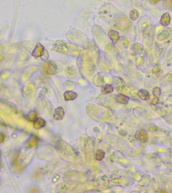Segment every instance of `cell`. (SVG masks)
I'll return each mask as SVG.
<instances>
[{"instance_id": "obj_9", "label": "cell", "mask_w": 172, "mask_h": 193, "mask_svg": "<svg viewBox=\"0 0 172 193\" xmlns=\"http://www.w3.org/2000/svg\"><path fill=\"white\" fill-rule=\"evenodd\" d=\"M139 98L144 101H147L150 99V93L147 90L141 89L138 91L137 94Z\"/></svg>"}, {"instance_id": "obj_10", "label": "cell", "mask_w": 172, "mask_h": 193, "mask_svg": "<svg viewBox=\"0 0 172 193\" xmlns=\"http://www.w3.org/2000/svg\"><path fill=\"white\" fill-rule=\"evenodd\" d=\"M131 51L133 55H137L138 54H141L143 51V46L138 43L134 44L131 48Z\"/></svg>"}, {"instance_id": "obj_11", "label": "cell", "mask_w": 172, "mask_h": 193, "mask_svg": "<svg viewBox=\"0 0 172 193\" xmlns=\"http://www.w3.org/2000/svg\"><path fill=\"white\" fill-rule=\"evenodd\" d=\"M46 125V121L41 118H38L34 121V128L40 129L43 128Z\"/></svg>"}, {"instance_id": "obj_13", "label": "cell", "mask_w": 172, "mask_h": 193, "mask_svg": "<svg viewBox=\"0 0 172 193\" xmlns=\"http://www.w3.org/2000/svg\"><path fill=\"white\" fill-rule=\"evenodd\" d=\"M105 155V153L103 150L102 149H98L97 150L95 153V158L97 161H101L104 159Z\"/></svg>"}, {"instance_id": "obj_6", "label": "cell", "mask_w": 172, "mask_h": 193, "mask_svg": "<svg viewBox=\"0 0 172 193\" xmlns=\"http://www.w3.org/2000/svg\"><path fill=\"white\" fill-rule=\"evenodd\" d=\"M170 21H171V17L169 14V13H166L162 15L160 22L162 26L165 27L170 25Z\"/></svg>"}, {"instance_id": "obj_4", "label": "cell", "mask_w": 172, "mask_h": 193, "mask_svg": "<svg viewBox=\"0 0 172 193\" xmlns=\"http://www.w3.org/2000/svg\"><path fill=\"white\" fill-rule=\"evenodd\" d=\"M64 111L62 107L59 106L55 109V113L53 115L54 119L57 121L61 120L64 118Z\"/></svg>"}, {"instance_id": "obj_5", "label": "cell", "mask_w": 172, "mask_h": 193, "mask_svg": "<svg viewBox=\"0 0 172 193\" xmlns=\"http://www.w3.org/2000/svg\"><path fill=\"white\" fill-rule=\"evenodd\" d=\"M65 101H73L77 98L78 94L72 91H67L64 94Z\"/></svg>"}, {"instance_id": "obj_12", "label": "cell", "mask_w": 172, "mask_h": 193, "mask_svg": "<svg viewBox=\"0 0 172 193\" xmlns=\"http://www.w3.org/2000/svg\"><path fill=\"white\" fill-rule=\"evenodd\" d=\"M114 91V88L113 86L110 84H106L104 85L101 88V92L103 94H110L113 92Z\"/></svg>"}, {"instance_id": "obj_8", "label": "cell", "mask_w": 172, "mask_h": 193, "mask_svg": "<svg viewBox=\"0 0 172 193\" xmlns=\"http://www.w3.org/2000/svg\"><path fill=\"white\" fill-rule=\"evenodd\" d=\"M115 100L116 102L118 103L126 105L128 103L129 98L128 97L122 94H118V95H116Z\"/></svg>"}, {"instance_id": "obj_7", "label": "cell", "mask_w": 172, "mask_h": 193, "mask_svg": "<svg viewBox=\"0 0 172 193\" xmlns=\"http://www.w3.org/2000/svg\"><path fill=\"white\" fill-rule=\"evenodd\" d=\"M108 36L110 39L112 40L113 44H116L117 41L120 39L119 33L116 31L115 30H110L108 32Z\"/></svg>"}, {"instance_id": "obj_14", "label": "cell", "mask_w": 172, "mask_h": 193, "mask_svg": "<svg viewBox=\"0 0 172 193\" xmlns=\"http://www.w3.org/2000/svg\"><path fill=\"white\" fill-rule=\"evenodd\" d=\"M129 15L131 19L133 21H135L138 19V17H139V13H138V11L137 10L133 9L130 11Z\"/></svg>"}, {"instance_id": "obj_17", "label": "cell", "mask_w": 172, "mask_h": 193, "mask_svg": "<svg viewBox=\"0 0 172 193\" xmlns=\"http://www.w3.org/2000/svg\"><path fill=\"white\" fill-rule=\"evenodd\" d=\"M150 1H152V2H157L159 1L160 0H150Z\"/></svg>"}, {"instance_id": "obj_2", "label": "cell", "mask_w": 172, "mask_h": 193, "mask_svg": "<svg viewBox=\"0 0 172 193\" xmlns=\"http://www.w3.org/2000/svg\"><path fill=\"white\" fill-rule=\"evenodd\" d=\"M48 68H49L48 73L49 74H55L56 73L60 71L61 68L60 64H58L56 61H51L48 63Z\"/></svg>"}, {"instance_id": "obj_1", "label": "cell", "mask_w": 172, "mask_h": 193, "mask_svg": "<svg viewBox=\"0 0 172 193\" xmlns=\"http://www.w3.org/2000/svg\"><path fill=\"white\" fill-rule=\"evenodd\" d=\"M135 137L137 140L143 143L146 142L148 140V134L145 130L143 129H139L137 131Z\"/></svg>"}, {"instance_id": "obj_16", "label": "cell", "mask_w": 172, "mask_h": 193, "mask_svg": "<svg viewBox=\"0 0 172 193\" xmlns=\"http://www.w3.org/2000/svg\"><path fill=\"white\" fill-rule=\"evenodd\" d=\"M159 101V98H157V97H155L153 99V100L151 101V104L154 105H156L158 103Z\"/></svg>"}, {"instance_id": "obj_15", "label": "cell", "mask_w": 172, "mask_h": 193, "mask_svg": "<svg viewBox=\"0 0 172 193\" xmlns=\"http://www.w3.org/2000/svg\"><path fill=\"white\" fill-rule=\"evenodd\" d=\"M153 95L155 97L159 98L162 94L161 89L159 87L154 88L153 90Z\"/></svg>"}, {"instance_id": "obj_3", "label": "cell", "mask_w": 172, "mask_h": 193, "mask_svg": "<svg viewBox=\"0 0 172 193\" xmlns=\"http://www.w3.org/2000/svg\"><path fill=\"white\" fill-rule=\"evenodd\" d=\"M59 42L62 45V48H59V49L55 50V51L59 52V53H62V54H69L70 52H71V50L72 48H74L71 45L67 43H64V42H61L59 41Z\"/></svg>"}]
</instances>
